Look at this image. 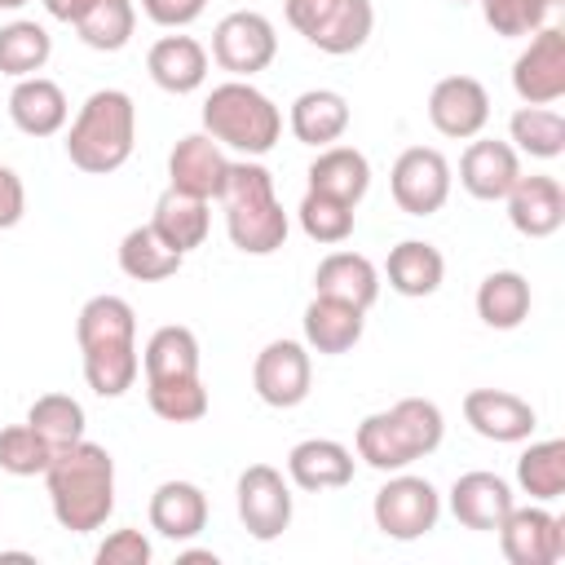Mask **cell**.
<instances>
[{
	"label": "cell",
	"mask_w": 565,
	"mask_h": 565,
	"mask_svg": "<svg viewBox=\"0 0 565 565\" xmlns=\"http://www.w3.org/2000/svg\"><path fill=\"white\" fill-rule=\"evenodd\" d=\"M75 340L84 358V380L97 397H124L141 375L137 313L124 296H93L75 318Z\"/></svg>",
	"instance_id": "1"
},
{
	"label": "cell",
	"mask_w": 565,
	"mask_h": 565,
	"mask_svg": "<svg viewBox=\"0 0 565 565\" xmlns=\"http://www.w3.org/2000/svg\"><path fill=\"white\" fill-rule=\"evenodd\" d=\"M44 486H49L57 525L71 534H93L115 512V459L106 446L88 437L49 459Z\"/></svg>",
	"instance_id": "2"
},
{
	"label": "cell",
	"mask_w": 565,
	"mask_h": 565,
	"mask_svg": "<svg viewBox=\"0 0 565 565\" xmlns=\"http://www.w3.org/2000/svg\"><path fill=\"white\" fill-rule=\"evenodd\" d=\"M221 207H225V230H230V243L243 252V256H274L282 243H287V212L274 194V172L256 159H238L225 168V181H221Z\"/></svg>",
	"instance_id": "3"
},
{
	"label": "cell",
	"mask_w": 565,
	"mask_h": 565,
	"mask_svg": "<svg viewBox=\"0 0 565 565\" xmlns=\"http://www.w3.org/2000/svg\"><path fill=\"white\" fill-rule=\"evenodd\" d=\"M446 437V415L428 397H402L388 411H375L358 424V459L375 472H402L415 459L433 455Z\"/></svg>",
	"instance_id": "4"
},
{
	"label": "cell",
	"mask_w": 565,
	"mask_h": 565,
	"mask_svg": "<svg viewBox=\"0 0 565 565\" xmlns=\"http://www.w3.org/2000/svg\"><path fill=\"white\" fill-rule=\"evenodd\" d=\"M137 146V106L124 88H97L84 97V106L75 110L71 128H66V159L88 172V177H106L119 172L132 159Z\"/></svg>",
	"instance_id": "5"
},
{
	"label": "cell",
	"mask_w": 565,
	"mask_h": 565,
	"mask_svg": "<svg viewBox=\"0 0 565 565\" xmlns=\"http://www.w3.org/2000/svg\"><path fill=\"white\" fill-rule=\"evenodd\" d=\"M203 132L221 150H238L243 159H260L282 137V110L252 79H225L203 102Z\"/></svg>",
	"instance_id": "6"
},
{
	"label": "cell",
	"mask_w": 565,
	"mask_h": 565,
	"mask_svg": "<svg viewBox=\"0 0 565 565\" xmlns=\"http://www.w3.org/2000/svg\"><path fill=\"white\" fill-rule=\"evenodd\" d=\"M282 13L296 35H305L313 49L331 57L358 53L375 26L371 0H282Z\"/></svg>",
	"instance_id": "7"
},
{
	"label": "cell",
	"mask_w": 565,
	"mask_h": 565,
	"mask_svg": "<svg viewBox=\"0 0 565 565\" xmlns=\"http://www.w3.org/2000/svg\"><path fill=\"white\" fill-rule=\"evenodd\" d=\"M371 516H375V530L397 539V543H415L424 539L437 516H441V494L428 477H411V472H393L375 499H371Z\"/></svg>",
	"instance_id": "8"
},
{
	"label": "cell",
	"mask_w": 565,
	"mask_h": 565,
	"mask_svg": "<svg viewBox=\"0 0 565 565\" xmlns=\"http://www.w3.org/2000/svg\"><path fill=\"white\" fill-rule=\"evenodd\" d=\"M278 53V35L274 22L256 9H234L216 22L212 31V62L221 71H230L234 79H252L260 75Z\"/></svg>",
	"instance_id": "9"
},
{
	"label": "cell",
	"mask_w": 565,
	"mask_h": 565,
	"mask_svg": "<svg viewBox=\"0 0 565 565\" xmlns=\"http://www.w3.org/2000/svg\"><path fill=\"white\" fill-rule=\"evenodd\" d=\"M234 503H238V521L256 543H274L287 525H291V486L282 481V472L274 463H247L238 472L234 486Z\"/></svg>",
	"instance_id": "10"
},
{
	"label": "cell",
	"mask_w": 565,
	"mask_h": 565,
	"mask_svg": "<svg viewBox=\"0 0 565 565\" xmlns=\"http://www.w3.org/2000/svg\"><path fill=\"white\" fill-rule=\"evenodd\" d=\"M388 190H393V203L406 212V216H433L446 207L450 199V163L441 150L433 146H406L388 172Z\"/></svg>",
	"instance_id": "11"
},
{
	"label": "cell",
	"mask_w": 565,
	"mask_h": 565,
	"mask_svg": "<svg viewBox=\"0 0 565 565\" xmlns=\"http://www.w3.org/2000/svg\"><path fill=\"white\" fill-rule=\"evenodd\" d=\"M512 88L525 106H552L565 97V26H539L512 62Z\"/></svg>",
	"instance_id": "12"
},
{
	"label": "cell",
	"mask_w": 565,
	"mask_h": 565,
	"mask_svg": "<svg viewBox=\"0 0 565 565\" xmlns=\"http://www.w3.org/2000/svg\"><path fill=\"white\" fill-rule=\"evenodd\" d=\"M309 384H313V362L300 340H269L252 362V388L274 411L300 406L309 397Z\"/></svg>",
	"instance_id": "13"
},
{
	"label": "cell",
	"mask_w": 565,
	"mask_h": 565,
	"mask_svg": "<svg viewBox=\"0 0 565 565\" xmlns=\"http://www.w3.org/2000/svg\"><path fill=\"white\" fill-rule=\"evenodd\" d=\"M499 547L512 565H556L565 556V521L543 503H525L499 521Z\"/></svg>",
	"instance_id": "14"
},
{
	"label": "cell",
	"mask_w": 565,
	"mask_h": 565,
	"mask_svg": "<svg viewBox=\"0 0 565 565\" xmlns=\"http://www.w3.org/2000/svg\"><path fill=\"white\" fill-rule=\"evenodd\" d=\"M428 124L450 141H472L490 124V93L477 75H446L428 93Z\"/></svg>",
	"instance_id": "15"
},
{
	"label": "cell",
	"mask_w": 565,
	"mask_h": 565,
	"mask_svg": "<svg viewBox=\"0 0 565 565\" xmlns=\"http://www.w3.org/2000/svg\"><path fill=\"white\" fill-rule=\"evenodd\" d=\"M463 419H468V428L477 437L499 441V446L525 441L539 428L534 406L525 397L508 393V388H472V393H463Z\"/></svg>",
	"instance_id": "16"
},
{
	"label": "cell",
	"mask_w": 565,
	"mask_h": 565,
	"mask_svg": "<svg viewBox=\"0 0 565 565\" xmlns=\"http://www.w3.org/2000/svg\"><path fill=\"white\" fill-rule=\"evenodd\" d=\"M508 199V221L525 238H552L565 225V190L547 172H521L516 185L503 194Z\"/></svg>",
	"instance_id": "17"
},
{
	"label": "cell",
	"mask_w": 565,
	"mask_h": 565,
	"mask_svg": "<svg viewBox=\"0 0 565 565\" xmlns=\"http://www.w3.org/2000/svg\"><path fill=\"white\" fill-rule=\"evenodd\" d=\"M521 177V154L512 150V141H499V137H472L463 159H459V185L481 199V203H494L503 199Z\"/></svg>",
	"instance_id": "18"
},
{
	"label": "cell",
	"mask_w": 565,
	"mask_h": 565,
	"mask_svg": "<svg viewBox=\"0 0 565 565\" xmlns=\"http://www.w3.org/2000/svg\"><path fill=\"white\" fill-rule=\"evenodd\" d=\"M225 168H230V159L207 132H185L168 154V185L181 194H194V199H216Z\"/></svg>",
	"instance_id": "19"
},
{
	"label": "cell",
	"mask_w": 565,
	"mask_h": 565,
	"mask_svg": "<svg viewBox=\"0 0 565 565\" xmlns=\"http://www.w3.org/2000/svg\"><path fill=\"white\" fill-rule=\"evenodd\" d=\"M512 486L499 477V472H486V468H477V472H463V477H455V486H450V512H455V521L463 525V530H481V534H494L499 530V521L512 512Z\"/></svg>",
	"instance_id": "20"
},
{
	"label": "cell",
	"mask_w": 565,
	"mask_h": 565,
	"mask_svg": "<svg viewBox=\"0 0 565 565\" xmlns=\"http://www.w3.org/2000/svg\"><path fill=\"white\" fill-rule=\"evenodd\" d=\"M287 477H291V486H300L309 494L340 490L353 481V450L331 437H305L287 450Z\"/></svg>",
	"instance_id": "21"
},
{
	"label": "cell",
	"mask_w": 565,
	"mask_h": 565,
	"mask_svg": "<svg viewBox=\"0 0 565 565\" xmlns=\"http://www.w3.org/2000/svg\"><path fill=\"white\" fill-rule=\"evenodd\" d=\"M300 322H305V349L335 358V353H349L362 340L366 309H358L349 300H335V296H313L305 305V318Z\"/></svg>",
	"instance_id": "22"
},
{
	"label": "cell",
	"mask_w": 565,
	"mask_h": 565,
	"mask_svg": "<svg viewBox=\"0 0 565 565\" xmlns=\"http://www.w3.org/2000/svg\"><path fill=\"white\" fill-rule=\"evenodd\" d=\"M146 71L163 93H194L207 79V49L194 35H159L146 53Z\"/></svg>",
	"instance_id": "23"
},
{
	"label": "cell",
	"mask_w": 565,
	"mask_h": 565,
	"mask_svg": "<svg viewBox=\"0 0 565 565\" xmlns=\"http://www.w3.org/2000/svg\"><path fill=\"white\" fill-rule=\"evenodd\" d=\"M66 115H71V106H66L62 84H53L44 75H26L9 93V119L26 137H53V132H62L66 128Z\"/></svg>",
	"instance_id": "24"
},
{
	"label": "cell",
	"mask_w": 565,
	"mask_h": 565,
	"mask_svg": "<svg viewBox=\"0 0 565 565\" xmlns=\"http://www.w3.org/2000/svg\"><path fill=\"white\" fill-rule=\"evenodd\" d=\"M305 177H309V190L331 194L349 207H358L371 190V163L358 146H322Z\"/></svg>",
	"instance_id": "25"
},
{
	"label": "cell",
	"mask_w": 565,
	"mask_h": 565,
	"mask_svg": "<svg viewBox=\"0 0 565 565\" xmlns=\"http://www.w3.org/2000/svg\"><path fill=\"white\" fill-rule=\"evenodd\" d=\"M313 296H335L358 309H371L380 300V269L362 252H331L313 269Z\"/></svg>",
	"instance_id": "26"
},
{
	"label": "cell",
	"mask_w": 565,
	"mask_h": 565,
	"mask_svg": "<svg viewBox=\"0 0 565 565\" xmlns=\"http://www.w3.org/2000/svg\"><path fill=\"white\" fill-rule=\"evenodd\" d=\"M207 525V494L194 481H163L150 494V530L185 543Z\"/></svg>",
	"instance_id": "27"
},
{
	"label": "cell",
	"mask_w": 565,
	"mask_h": 565,
	"mask_svg": "<svg viewBox=\"0 0 565 565\" xmlns=\"http://www.w3.org/2000/svg\"><path fill=\"white\" fill-rule=\"evenodd\" d=\"M287 124H291V137L305 141V146H318V150L335 146L344 137V128H349V102L335 88H305L291 102Z\"/></svg>",
	"instance_id": "28"
},
{
	"label": "cell",
	"mask_w": 565,
	"mask_h": 565,
	"mask_svg": "<svg viewBox=\"0 0 565 565\" xmlns=\"http://www.w3.org/2000/svg\"><path fill=\"white\" fill-rule=\"evenodd\" d=\"M150 225H154V234H159L172 252L190 256L194 247H203V238H207V230H212V212H207V199H194V194H181V190L168 185V190L159 194V203H154Z\"/></svg>",
	"instance_id": "29"
},
{
	"label": "cell",
	"mask_w": 565,
	"mask_h": 565,
	"mask_svg": "<svg viewBox=\"0 0 565 565\" xmlns=\"http://www.w3.org/2000/svg\"><path fill=\"white\" fill-rule=\"evenodd\" d=\"M384 274H388V287L397 296H411V300H424L441 287L446 278V256L424 243V238H402L397 247H388V260H384Z\"/></svg>",
	"instance_id": "30"
},
{
	"label": "cell",
	"mask_w": 565,
	"mask_h": 565,
	"mask_svg": "<svg viewBox=\"0 0 565 565\" xmlns=\"http://www.w3.org/2000/svg\"><path fill=\"white\" fill-rule=\"evenodd\" d=\"M530 305H534L530 278L516 274V269H494V274H486L481 287H477V318H481L486 327H494V331L521 327V322L530 318Z\"/></svg>",
	"instance_id": "31"
},
{
	"label": "cell",
	"mask_w": 565,
	"mask_h": 565,
	"mask_svg": "<svg viewBox=\"0 0 565 565\" xmlns=\"http://www.w3.org/2000/svg\"><path fill=\"white\" fill-rule=\"evenodd\" d=\"M141 371H146V384L199 375V335L181 322H168V327L150 331V340L141 349Z\"/></svg>",
	"instance_id": "32"
},
{
	"label": "cell",
	"mask_w": 565,
	"mask_h": 565,
	"mask_svg": "<svg viewBox=\"0 0 565 565\" xmlns=\"http://www.w3.org/2000/svg\"><path fill=\"white\" fill-rule=\"evenodd\" d=\"M181 252H172L154 225H132L124 238H119V269L132 278V282H163L181 269Z\"/></svg>",
	"instance_id": "33"
},
{
	"label": "cell",
	"mask_w": 565,
	"mask_h": 565,
	"mask_svg": "<svg viewBox=\"0 0 565 565\" xmlns=\"http://www.w3.org/2000/svg\"><path fill=\"white\" fill-rule=\"evenodd\" d=\"M516 486L534 499V503H552L565 490V441L547 437V441H530L516 459Z\"/></svg>",
	"instance_id": "34"
},
{
	"label": "cell",
	"mask_w": 565,
	"mask_h": 565,
	"mask_svg": "<svg viewBox=\"0 0 565 565\" xmlns=\"http://www.w3.org/2000/svg\"><path fill=\"white\" fill-rule=\"evenodd\" d=\"M49 57H53V35L40 22L18 18V22H4L0 26V75L26 79V75L44 71Z\"/></svg>",
	"instance_id": "35"
},
{
	"label": "cell",
	"mask_w": 565,
	"mask_h": 565,
	"mask_svg": "<svg viewBox=\"0 0 565 565\" xmlns=\"http://www.w3.org/2000/svg\"><path fill=\"white\" fill-rule=\"evenodd\" d=\"M508 141L516 154H530V159H556L565 150V115L552 110V106H521L508 124Z\"/></svg>",
	"instance_id": "36"
},
{
	"label": "cell",
	"mask_w": 565,
	"mask_h": 565,
	"mask_svg": "<svg viewBox=\"0 0 565 565\" xmlns=\"http://www.w3.org/2000/svg\"><path fill=\"white\" fill-rule=\"evenodd\" d=\"M26 424L44 437V446L57 455L75 441H84V406L71 397V393H44L31 402L26 411Z\"/></svg>",
	"instance_id": "37"
},
{
	"label": "cell",
	"mask_w": 565,
	"mask_h": 565,
	"mask_svg": "<svg viewBox=\"0 0 565 565\" xmlns=\"http://www.w3.org/2000/svg\"><path fill=\"white\" fill-rule=\"evenodd\" d=\"M75 31H79V40H84L88 49H97V53H119V49L132 40V31H137V9H132V0H97V4L75 22Z\"/></svg>",
	"instance_id": "38"
},
{
	"label": "cell",
	"mask_w": 565,
	"mask_h": 565,
	"mask_svg": "<svg viewBox=\"0 0 565 565\" xmlns=\"http://www.w3.org/2000/svg\"><path fill=\"white\" fill-rule=\"evenodd\" d=\"M146 402L168 424H194V419L207 415V388H203L199 375H190V380H154V384H146Z\"/></svg>",
	"instance_id": "39"
},
{
	"label": "cell",
	"mask_w": 565,
	"mask_h": 565,
	"mask_svg": "<svg viewBox=\"0 0 565 565\" xmlns=\"http://www.w3.org/2000/svg\"><path fill=\"white\" fill-rule=\"evenodd\" d=\"M296 216H300V230H305L313 243H327V247H335V243H344V238L353 234V216H358V212H353L349 203L331 199V194L305 190V199H300Z\"/></svg>",
	"instance_id": "40"
},
{
	"label": "cell",
	"mask_w": 565,
	"mask_h": 565,
	"mask_svg": "<svg viewBox=\"0 0 565 565\" xmlns=\"http://www.w3.org/2000/svg\"><path fill=\"white\" fill-rule=\"evenodd\" d=\"M481 18L494 35H534L539 26H547V18L556 13L561 0H477Z\"/></svg>",
	"instance_id": "41"
},
{
	"label": "cell",
	"mask_w": 565,
	"mask_h": 565,
	"mask_svg": "<svg viewBox=\"0 0 565 565\" xmlns=\"http://www.w3.org/2000/svg\"><path fill=\"white\" fill-rule=\"evenodd\" d=\"M49 459H53V450L44 446V437L26 419L0 428V468L9 477H44Z\"/></svg>",
	"instance_id": "42"
},
{
	"label": "cell",
	"mask_w": 565,
	"mask_h": 565,
	"mask_svg": "<svg viewBox=\"0 0 565 565\" xmlns=\"http://www.w3.org/2000/svg\"><path fill=\"white\" fill-rule=\"evenodd\" d=\"M97 565H150V539L132 525L106 534V543L97 547Z\"/></svg>",
	"instance_id": "43"
},
{
	"label": "cell",
	"mask_w": 565,
	"mask_h": 565,
	"mask_svg": "<svg viewBox=\"0 0 565 565\" xmlns=\"http://www.w3.org/2000/svg\"><path fill=\"white\" fill-rule=\"evenodd\" d=\"M203 9H207V0H141V13L154 26H168V31L190 26L194 18H203Z\"/></svg>",
	"instance_id": "44"
},
{
	"label": "cell",
	"mask_w": 565,
	"mask_h": 565,
	"mask_svg": "<svg viewBox=\"0 0 565 565\" xmlns=\"http://www.w3.org/2000/svg\"><path fill=\"white\" fill-rule=\"evenodd\" d=\"M26 212V190H22V177L13 168L0 163V230H13Z\"/></svg>",
	"instance_id": "45"
},
{
	"label": "cell",
	"mask_w": 565,
	"mask_h": 565,
	"mask_svg": "<svg viewBox=\"0 0 565 565\" xmlns=\"http://www.w3.org/2000/svg\"><path fill=\"white\" fill-rule=\"evenodd\" d=\"M97 0H44V9H49V18H57V22H79L88 9H93Z\"/></svg>",
	"instance_id": "46"
},
{
	"label": "cell",
	"mask_w": 565,
	"mask_h": 565,
	"mask_svg": "<svg viewBox=\"0 0 565 565\" xmlns=\"http://www.w3.org/2000/svg\"><path fill=\"white\" fill-rule=\"evenodd\" d=\"M194 561H203V565H216V556H212V552H181V565H194Z\"/></svg>",
	"instance_id": "47"
},
{
	"label": "cell",
	"mask_w": 565,
	"mask_h": 565,
	"mask_svg": "<svg viewBox=\"0 0 565 565\" xmlns=\"http://www.w3.org/2000/svg\"><path fill=\"white\" fill-rule=\"evenodd\" d=\"M26 0H0V9H22Z\"/></svg>",
	"instance_id": "48"
},
{
	"label": "cell",
	"mask_w": 565,
	"mask_h": 565,
	"mask_svg": "<svg viewBox=\"0 0 565 565\" xmlns=\"http://www.w3.org/2000/svg\"><path fill=\"white\" fill-rule=\"evenodd\" d=\"M450 4H472V0H450Z\"/></svg>",
	"instance_id": "49"
}]
</instances>
